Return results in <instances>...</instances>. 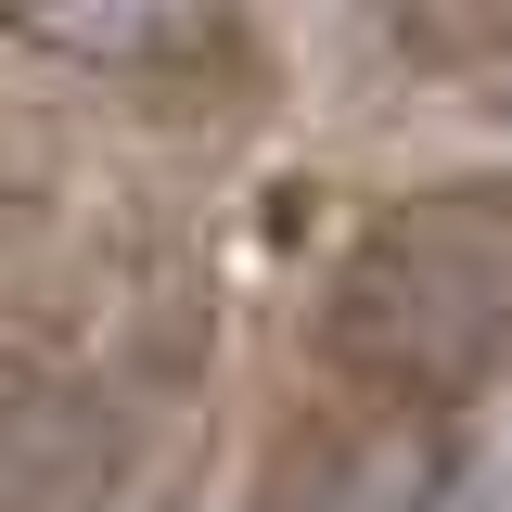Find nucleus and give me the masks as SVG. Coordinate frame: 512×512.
Wrapping results in <instances>:
<instances>
[{
	"mask_svg": "<svg viewBox=\"0 0 512 512\" xmlns=\"http://www.w3.org/2000/svg\"><path fill=\"white\" fill-rule=\"evenodd\" d=\"M0 26L90 77H205L231 52L244 0H0Z\"/></svg>",
	"mask_w": 512,
	"mask_h": 512,
	"instance_id": "3",
	"label": "nucleus"
},
{
	"mask_svg": "<svg viewBox=\"0 0 512 512\" xmlns=\"http://www.w3.org/2000/svg\"><path fill=\"white\" fill-rule=\"evenodd\" d=\"M0 436H13V372H0Z\"/></svg>",
	"mask_w": 512,
	"mask_h": 512,
	"instance_id": "4",
	"label": "nucleus"
},
{
	"mask_svg": "<svg viewBox=\"0 0 512 512\" xmlns=\"http://www.w3.org/2000/svg\"><path fill=\"white\" fill-rule=\"evenodd\" d=\"M320 359L372 397L461 410L512 359V180H448L384 205L320 295Z\"/></svg>",
	"mask_w": 512,
	"mask_h": 512,
	"instance_id": "1",
	"label": "nucleus"
},
{
	"mask_svg": "<svg viewBox=\"0 0 512 512\" xmlns=\"http://www.w3.org/2000/svg\"><path fill=\"white\" fill-rule=\"evenodd\" d=\"M436 474H448V410L346 384V410H320L308 436L282 448L269 512H423Z\"/></svg>",
	"mask_w": 512,
	"mask_h": 512,
	"instance_id": "2",
	"label": "nucleus"
}]
</instances>
